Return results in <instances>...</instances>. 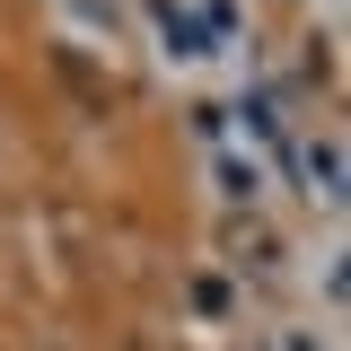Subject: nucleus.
Listing matches in <instances>:
<instances>
[{"label":"nucleus","mask_w":351,"mask_h":351,"mask_svg":"<svg viewBox=\"0 0 351 351\" xmlns=\"http://www.w3.org/2000/svg\"><path fill=\"white\" fill-rule=\"evenodd\" d=\"M307 176H316V193H343V184H334V176H343V149H334V141L307 149Z\"/></svg>","instance_id":"f257e3e1"},{"label":"nucleus","mask_w":351,"mask_h":351,"mask_svg":"<svg viewBox=\"0 0 351 351\" xmlns=\"http://www.w3.org/2000/svg\"><path fill=\"white\" fill-rule=\"evenodd\" d=\"M281 351H316V343H281Z\"/></svg>","instance_id":"f03ea898"}]
</instances>
